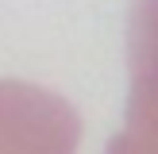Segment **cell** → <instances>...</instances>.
Segmentation results:
<instances>
[{
  "instance_id": "cell-1",
  "label": "cell",
  "mask_w": 158,
  "mask_h": 154,
  "mask_svg": "<svg viewBox=\"0 0 158 154\" xmlns=\"http://www.w3.org/2000/svg\"><path fill=\"white\" fill-rule=\"evenodd\" d=\"M73 104L31 81L0 77V154H77Z\"/></svg>"
},
{
  "instance_id": "cell-3",
  "label": "cell",
  "mask_w": 158,
  "mask_h": 154,
  "mask_svg": "<svg viewBox=\"0 0 158 154\" xmlns=\"http://www.w3.org/2000/svg\"><path fill=\"white\" fill-rule=\"evenodd\" d=\"M104 154H131V150H127V143H123L120 135H112V143H108V150H104Z\"/></svg>"
},
{
  "instance_id": "cell-2",
  "label": "cell",
  "mask_w": 158,
  "mask_h": 154,
  "mask_svg": "<svg viewBox=\"0 0 158 154\" xmlns=\"http://www.w3.org/2000/svg\"><path fill=\"white\" fill-rule=\"evenodd\" d=\"M131 154H158V0H135L127 19V120Z\"/></svg>"
}]
</instances>
